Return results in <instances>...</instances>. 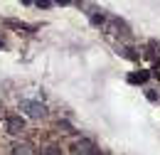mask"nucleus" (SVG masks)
<instances>
[{
    "instance_id": "1",
    "label": "nucleus",
    "mask_w": 160,
    "mask_h": 155,
    "mask_svg": "<svg viewBox=\"0 0 160 155\" xmlns=\"http://www.w3.org/2000/svg\"><path fill=\"white\" fill-rule=\"evenodd\" d=\"M20 108L30 118H42L44 113H47V106H44V103H40V101H30V98L20 101Z\"/></svg>"
},
{
    "instance_id": "2",
    "label": "nucleus",
    "mask_w": 160,
    "mask_h": 155,
    "mask_svg": "<svg viewBox=\"0 0 160 155\" xmlns=\"http://www.w3.org/2000/svg\"><path fill=\"white\" fill-rule=\"evenodd\" d=\"M22 131H25V118H20V116H10L8 118V133L18 136Z\"/></svg>"
},
{
    "instance_id": "3",
    "label": "nucleus",
    "mask_w": 160,
    "mask_h": 155,
    "mask_svg": "<svg viewBox=\"0 0 160 155\" xmlns=\"http://www.w3.org/2000/svg\"><path fill=\"white\" fill-rule=\"evenodd\" d=\"M91 150H94V145H91L89 140H79V143H74V148H72L74 155H89Z\"/></svg>"
},
{
    "instance_id": "4",
    "label": "nucleus",
    "mask_w": 160,
    "mask_h": 155,
    "mask_svg": "<svg viewBox=\"0 0 160 155\" xmlns=\"http://www.w3.org/2000/svg\"><path fill=\"white\" fill-rule=\"evenodd\" d=\"M12 155H35V153H32V145L30 143H18L12 148Z\"/></svg>"
},
{
    "instance_id": "5",
    "label": "nucleus",
    "mask_w": 160,
    "mask_h": 155,
    "mask_svg": "<svg viewBox=\"0 0 160 155\" xmlns=\"http://www.w3.org/2000/svg\"><path fill=\"white\" fill-rule=\"evenodd\" d=\"M148 72H136V74H128V81L131 84H143V81H148Z\"/></svg>"
},
{
    "instance_id": "6",
    "label": "nucleus",
    "mask_w": 160,
    "mask_h": 155,
    "mask_svg": "<svg viewBox=\"0 0 160 155\" xmlns=\"http://www.w3.org/2000/svg\"><path fill=\"white\" fill-rule=\"evenodd\" d=\"M103 15H101V10H91V22H94V25H103Z\"/></svg>"
},
{
    "instance_id": "7",
    "label": "nucleus",
    "mask_w": 160,
    "mask_h": 155,
    "mask_svg": "<svg viewBox=\"0 0 160 155\" xmlns=\"http://www.w3.org/2000/svg\"><path fill=\"white\" fill-rule=\"evenodd\" d=\"M44 155H62V150L57 148V145H49V148L44 150Z\"/></svg>"
},
{
    "instance_id": "8",
    "label": "nucleus",
    "mask_w": 160,
    "mask_h": 155,
    "mask_svg": "<svg viewBox=\"0 0 160 155\" xmlns=\"http://www.w3.org/2000/svg\"><path fill=\"white\" fill-rule=\"evenodd\" d=\"M59 126H62V128H64V131H67V133H74V131H72V126H69V123H67V121H62Z\"/></svg>"
},
{
    "instance_id": "9",
    "label": "nucleus",
    "mask_w": 160,
    "mask_h": 155,
    "mask_svg": "<svg viewBox=\"0 0 160 155\" xmlns=\"http://www.w3.org/2000/svg\"><path fill=\"white\" fill-rule=\"evenodd\" d=\"M35 5H37V8H49L52 2H49V0H40V2H35Z\"/></svg>"
},
{
    "instance_id": "10",
    "label": "nucleus",
    "mask_w": 160,
    "mask_h": 155,
    "mask_svg": "<svg viewBox=\"0 0 160 155\" xmlns=\"http://www.w3.org/2000/svg\"><path fill=\"white\" fill-rule=\"evenodd\" d=\"M89 155H103V153H99V150H96V148H94V150H91V153Z\"/></svg>"
},
{
    "instance_id": "11",
    "label": "nucleus",
    "mask_w": 160,
    "mask_h": 155,
    "mask_svg": "<svg viewBox=\"0 0 160 155\" xmlns=\"http://www.w3.org/2000/svg\"><path fill=\"white\" fill-rule=\"evenodd\" d=\"M0 49H2V39H0Z\"/></svg>"
}]
</instances>
